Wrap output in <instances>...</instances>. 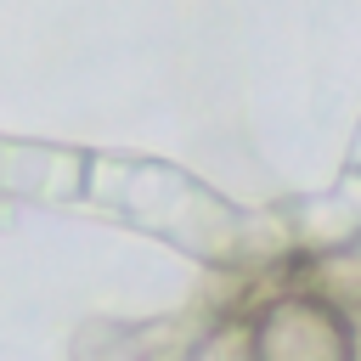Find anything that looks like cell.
<instances>
[{
  "mask_svg": "<svg viewBox=\"0 0 361 361\" xmlns=\"http://www.w3.org/2000/svg\"><path fill=\"white\" fill-rule=\"evenodd\" d=\"M254 350H265V355H288V361L350 355V327H344V316H338L327 299L305 293V299H282V305H271V310L259 316V338H254Z\"/></svg>",
  "mask_w": 361,
  "mask_h": 361,
  "instance_id": "1",
  "label": "cell"
}]
</instances>
